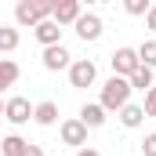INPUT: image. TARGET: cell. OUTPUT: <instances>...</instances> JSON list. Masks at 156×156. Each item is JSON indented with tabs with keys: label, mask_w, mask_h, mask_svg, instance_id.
<instances>
[{
	"label": "cell",
	"mask_w": 156,
	"mask_h": 156,
	"mask_svg": "<svg viewBox=\"0 0 156 156\" xmlns=\"http://www.w3.org/2000/svg\"><path fill=\"white\" fill-rule=\"evenodd\" d=\"M73 29H76V37L83 40V44H94V40H102V29H105V22L94 15V11H80V18L73 22Z\"/></svg>",
	"instance_id": "obj_3"
},
{
	"label": "cell",
	"mask_w": 156,
	"mask_h": 156,
	"mask_svg": "<svg viewBox=\"0 0 156 156\" xmlns=\"http://www.w3.org/2000/svg\"><path fill=\"white\" fill-rule=\"evenodd\" d=\"M22 156H44V149H40V145H26V153Z\"/></svg>",
	"instance_id": "obj_23"
},
{
	"label": "cell",
	"mask_w": 156,
	"mask_h": 156,
	"mask_svg": "<svg viewBox=\"0 0 156 156\" xmlns=\"http://www.w3.org/2000/svg\"><path fill=\"white\" fill-rule=\"evenodd\" d=\"M0 116H4V98H0Z\"/></svg>",
	"instance_id": "obj_25"
},
{
	"label": "cell",
	"mask_w": 156,
	"mask_h": 156,
	"mask_svg": "<svg viewBox=\"0 0 156 156\" xmlns=\"http://www.w3.org/2000/svg\"><path fill=\"white\" fill-rule=\"evenodd\" d=\"M142 109H145V116H156V83L145 91V105H142Z\"/></svg>",
	"instance_id": "obj_20"
},
{
	"label": "cell",
	"mask_w": 156,
	"mask_h": 156,
	"mask_svg": "<svg viewBox=\"0 0 156 156\" xmlns=\"http://www.w3.org/2000/svg\"><path fill=\"white\" fill-rule=\"evenodd\" d=\"M58 134H62V142H66V145H73V149L87 145V123H83L80 116H73V120H62Z\"/></svg>",
	"instance_id": "obj_7"
},
{
	"label": "cell",
	"mask_w": 156,
	"mask_h": 156,
	"mask_svg": "<svg viewBox=\"0 0 156 156\" xmlns=\"http://www.w3.org/2000/svg\"><path fill=\"white\" fill-rule=\"evenodd\" d=\"M69 62H73V55H69L66 44H51V47H44V69L62 73V69H69Z\"/></svg>",
	"instance_id": "obj_8"
},
{
	"label": "cell",
	"mask_w": 156,
	"mask_h": 156,
	"mask_svg": "<svg viewBox=\"0 0 156 156\" xmlns=\"http://www.w3.org/2000/svg\"><path fill=\"white\" fill-rule=\"evenodd\" d=\"M98 102H102L105 113H120V109L131 102V83H127V76H116V73H113V76L102 83V98H98Z\"/></svg>",
	"instance_id": "obj_1"
},
{
	"label": "cell",
	"mask_w": 156,
	"mask_h": 156,
	"mask_svg": "<svg viewBox=\"0 0 156 156\" xmlns=\"http://www.w3.org/2000/svg\"><path fill=\"white\" fill-rule=\"evenodd\" d=\"M26 138L22 134H7V138H0V156H22L26 153Z\"/></svg>",
	"instance_id": "obj_16"
},
{
	"label": "cell",
	"mask_w": 156,
	"mask_h": 156,
	"mask_svg": "<svg viewBox=\"0 0 156 156\" xmlns=\"http://www.w3.org/2000/svg\"><path fill=\"white\" fill-rule=\"evenodd\" d=\"M76 156H102V153H98V149H87V145H80V149H76Z\"/></svg>",
	"instance_id": "obj_24"
},
{
	"label": "cell",
	"mask_w": 156,
	"mask_h": 156,
	"mask_svg": "<svg viewBox=\"0 0 156 156\" xmlns=\"http://www.w3.org/2000/svg\"><path fill=\"white\" fill-rule=\"evenodd\" d=\"M80 11H83V4H80V0H55L51 18H55L58 26H73V22L80 18Z\"/></svg>",
	"instance_id": "obj_9"
},
{
	"label": "cell",
	"mask_w": 156,
	"mask_h": 156,
	"mask_svg": "<svg viewBox=\"0 0 156 156\" xmlns=\"http://www.w3.org/2000/svg\"><path fill=\"white\" fill-rule=\"evenodd\" d=\"M33 37H37L44 47H51V44H62V26H58L55 18H44V22H37V26H33Z\"/></svg>",
	"instance_id": "obj_10"
},
{
	"label": "cell",
	"mask_w": 156,
	"mask_h": 156,
	"mask_svg": "<svg viewBox=\"0 0 156 156\" xmlns=\"http://www.w3.org/2000/svg\"><path fill=\"white\" fill-rule=\"evenodd\" d=\"M80 4H98V0H80Z\"/></svg>",
	"instance_id": "obj_26"
},
{
	"label": "cell",
	"mask_w": 156,
	"mask_h": 156,
	"mask_svg": "<svg viewBox=\"0 0 156 156\" xmlns=\"http://www.w3.org/2000/svg\"><path fill=\"white\" fill-rule=\"evenodd\" d=\"M18 44H22V37H18V29H15V26H0V55L18 51Z\"/></svg>",
	"instance_id": "obj_17"
},
{
	"label": "cell",
	"mask_w": 156,
	"mask_h": 156,
	"mask_svg": "<svg viewBox=\"0 0 156 156\" xmlns=\"http://www.w3.org/2000/svg\"><path fill=\"white\" fill-rule=\"evenodd\" d=\"M94 80H98V66H94L91 58L69 62V83H73V87H94Z\"/></svg>",
	"instance_id": "obj_4"
},
{
	"label": "cell",
	"mask_w": 156,
	"mask_h": 156,
	"mask_svg": "<svg viewBox=\"0 0 156 156\" xmlns=\"http://www.w3.org/2000/svg\"><path fill=\"white\" fill-rule=\"evenodd\" d=\"M109 62H113V73H116V76H131V73L142 66V62H138V47H116Z\"/></svg>",
	"instance_id": "obj_6"
},
{
	"label": "cell",
	"mask_w": 156,
	"mask_h": 156,
	"mask_svg": "<svg viewBox=\"0 0 156 156\" xmlns=\"http://www.w3.org/2000/svg\"><path fill=\"white\" fill-rule=\"evenodd\" d=\"M138 62L149 66V69H156V40H145V44L138 47Z\"/></svg>",
	"instance_id": "obj_18"
},
{
	"label": "cell",
	"mask_w": 156,
	"mask_h": 156,
	"mask_svg": "<svg viewBox=\"0 0 156 156\" xmlns=\"http://www.w3.org/2000/svg\"><path fill=\"white\" fill-rule=\"evenodd\" d=\"M145 26H149V29H153V33H156V4H153V7H149V11H145Z\"/></svg>",
	"instance_id": "obj_22"
},
{
	"label": "cell",
	"mask_w": 156,
	"mask_h": 156,
	"mask_svg": "<svg viewBox=\"0 0 156 156\" xmlns=\"http://www.w3.org/2000/svg\"><path fill=\"white\" fill-rule=\"evenodd\" d=\"M33 120H37L40 127H51V123H58V105L51 102V98H44L33 105Z\"/></svg>",
	"instance_id": "obj_12"
},
{
	"label": "cell",
	"mask_w": 156,
	"mask_h": 156,
	"mask_svg": "<svg viewBox=\"0 0 156 156\" xmlns=\"http://www.w3.org/2000/svg\"><path fill=\"white\" fill-rule=\"evenodd\" d=\"M80 120L87 123V131L102 127V123H105V109H102V102H83V105H80Z\"/></svg>",
	"instance_id": "obj_11"
},
{
	"label": "cell",
	"mask_w": 156,
	"mask_h": 156,
	"mask_svg": "<svg viewBox=\"0 0 156 156\" xmlns=\"http://www.w3.org/2000/svg\"><path fill=\"white\" fill-rule=\"evenodd\" d=\"M149 7H153V0H123V11H127V15H134V18H142Z\"/></svg>",
	"instance_id": "obj_19"
},
{
	"label": "cell",
	"mask_w": 156,
	"mask_h": 156,
	"mask_svg": "<svg viewBox=\"0 0 156 156\" xmlns=\"http://www.w3.org/2000/svg\"><path fill=\"white\" fill-rule=\"evenodd\" d=\"M127 83H131V91H149V87L156 83V76H153V69H149V66H138V69L127 76Z\"/></svg>",
	"instance_id": "obj_15"
},
{
	"label": "cell",
	"mask_w": 156,
	"mask_h": 156,
	"mask_svg": "<svg viewBox=\"0 0 156 156\" xmlns=\"http://www.w3.org/2000/svg\"><path fill=\"white\" fill-rule=\"evenodd\" d=\"M22 76V69H18V62H11V58H0V91H7V87H15Z\"/></svg>",
	"instance_id": "obj_14"
},
{
	"label": "cell",
	"mask_w": 156,
	"mask_h": 156,
	"mask_svg": "<svg viewBox=\"0 0 156 156\" xmlns=\"http://www.w3.org/2000/svg\"><path fill=\"white\" fill-rule=\"evenodd\" d=\"M142 156H156V131L145 134V142H142Z\"/></svg>",
	"instance_id": "obj_21"
},
{
	"label": "cell",
	"mask_w": 156,
	"mask_h": 156,
	"mask_svg": "<svg viewBox=\"0 0 156 156\" xmlns=\"http://www.w3.org/2000/svg\"><path fill=\"white\" fill-rule=\"evenodd\" d=\"M51 11H55V0H18L15 4V22L33 29L37 22L51 18Z\"/></svg>",
	"instance_id": "obj_2"
},
{
	"label": "cell",
	"mask_w": 156,
	"mask_h": 156,
	"mask_svg": "<svg viewBox=\"0 0 156 156\" xmlns=\"http://www.w3.org/2000/svg\"><path fill=\"white\" fill-rule=\"evenodd\" d=\"M4 120H7V123H15V127L29 123V120H33V105H29V98H22V94L7 98V102H4Z\"/></svg>",
	"instance_id": "obj_5"
},
{
	"label": "cell",
	"mask_w": 156,
	"mask_h": 156,
	"mask_svg": "<svg viewBox=\"0 0 156 156\" xmlns=\"http://www.w3.org/2000/svg\"><path fill=\"white\" fill-rule=\"evenodd\" d=\"M120 123H123L127 131L142 127V123H145V109H142V105H134V102H127V105L120 109Z\"/></svg>",
	"instance_id": "obj_13"
}]
</instances>
